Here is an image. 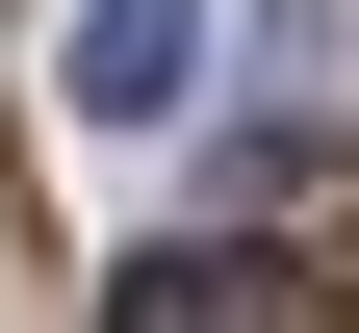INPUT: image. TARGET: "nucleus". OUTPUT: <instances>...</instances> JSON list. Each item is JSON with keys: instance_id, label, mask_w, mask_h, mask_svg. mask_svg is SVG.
Here are the masks:
<instances>
[{"instance_id": "f257e3e1", "label": "nucleus", "mask_w": 359, "mask_h": 333, "mask_svg": "<svg viewBox=\"0 0 359 333\" xmlns=\"http://www.w3.org/2000/svg\"><path fill=\"white\" fill-rule=\"evenodd\" d=\"M180 77H205V0H52V103L77 128H154Z\"/></svg>"}, {"instance_id": "f03ea898", "label": "nucleus", "mask_w": 359, "mask_h": 333, "mask_svg": "<svg viewBox=\"0 0 359 333\" xmlns=\"http://www.w3.org/2000/svg\"><path fill=\"white\" fill-rule=\"evenodd\" d=\"M103 333H334V282H283V257H128Z\"/></svg>"}]
</instances>
